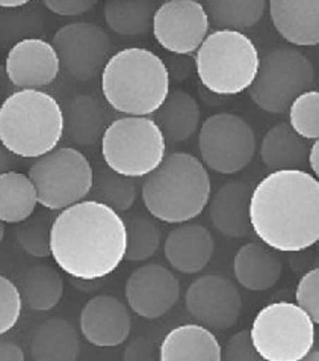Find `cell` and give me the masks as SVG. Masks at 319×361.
Returning a JSON list of instances; mask_svg holds the SVG:
<instances>
[{
	"label": "cell",
	"instance_id": "1",
	"mask_svg": "<svg viewBox=\"0 0 319 361\" xmlns=\"http://www.w3.org/2000/svg\"><path fill=\"white\" fill-rule=\"evenodd\" d=\"M126 222L97 200L61 210L50 228V256L73 279H106L126 256Z\"/></svg>",
	"mask_w": 319,
	"mask_h": 361
},
{
	"label": "cell",
	"instance_id": "2",
	"mask_svg": "<svg viewBox=\"0 0 319 361\" xmlns=\"http://www.w3.org/2000/svg\"><path fill=\"white\" fill-rule=\"evenodd\" d=\"M250 222L275 251L309 250L319 242V180L303 169L272 171L253 189Z\"/></svg>",
	"mask_w": 319,
	"mask_h": 361
},
{
	"label": "cell",
	"instance_id": "3",
	"mask_svg": "<svg viewBox=\"0 0 319 361\" xmlns=\"http://www.w3.org/2000/svg\"><path fill=\"white\" fill-rule=\"evenodd\" d=\"M210 190V177L200 159L189 153H171L145 176L143 201L153 218L167 224H183L201 215Z\"/></svg>",
	"mask_w": 319,
	"mask_h": 361
},
{
	"label": "cell",
	"instance_id": "4",
	"mask_svg": "<svg viewBox=\"0 0 319 361\" xmlns=\"http://www.w3.org/2000/svg\"><path fill=\"white\" fill-rule=\"evenodd\" d=\"M102 92L115 112L153 115L169 94L168 67L152 50L123 49L102 71Z\"/></svg>",
	"mask_w": 319,
	"mask_h": 361
},
{
	"label": "cell",
	"instance_id": "5",
	"mask_svg": "<svg viewBox=\"0 0 319 361\" xmlns=\"http://www.w3.org/2000/svg\"><path fill=\"white\" fill-rule=\"evenodd\" d=\"M64 133V109L42 90H17L0 106V141L17 157L47 154Z\"/></svg>",
	"mask_w": 319,
	"mask_h": 361
},
{
	"label": "cell",
	"instance_id": "6",
	"mask_svg": "<svg viewBox=\"0 0 319 361\" xmlns=\"http://www.w3.org/2000/svg\"><path fill=\"white\" fill-rule=\"evenodd\" d=\"M195 70L201 85L217 95L247 91L258 76L260 56L241 30L217 29L195 51Z\"/></svg>",
	"mask_w": 319,
	"mask_h": 361
},
{
	"label": "cell",
	"instance_id": "7",
	"mask_svg": "<svg viewBox=\"0 0 319 361\" xmlns=\"http://www.w3.org/2000/svg\"><path fill=\"white\" fill-rule=\"evenodd\" d=\"M167 140L153 118L126 115L112 121L102 137V156L115 173L140 178L161 165Z\"/></svg>",
	"mask_w": 319,
	"mask_h": 361
},
{
	"label": "cell",
	"instance_id": "8",
	"mask_svg": "<svg viewBox=\"0 0 319 361\" xmlns=\"http://www.w3.org/2000/svg\"><path fill=\"white\" fill-rule=\"evenodd\" d=\"M250 334L262 360L303 361L315 346L316 330L299 304L279 301L256 314Z\"/></svg>",
	"mask_w": 319,
	"mask_h": 361
},
{
	"label": "cell",
	"instance_id": "9",
	"mask_svg": "<svg viewBox=\"0 0 319 361\" xmlns=\"http://www.w3.org/2000/svg\"><path fill=\"white\" fill-rule=\"evenodd\" d=\"M40 206L46 210H64L91 194L94 169L82 152L73 147H56L37 157L29 169Z\"/></svg>",
	"mask_w": 319,
	"mask_h": 361
},
{
	"label": "cell",
	"instance_id": "10",
	"mask_svg": "<svg viewBox=\"0 0 319 361\" xmlns=\"http://www.w3.org/2000/svg\"><path fill=\"white\" fill-rule=\"evenodd\" d=\"M315 80L312 61L296 49L280 47L260 59L258 76L248 88L254 104L265 112L284 114Z\"/></svg>",
	"mask_w": 319,
	"mask_h": 361
},
{
	"label": "cell",
	"instance_id": "11",
	"mask_svg": "<svg viewBox=\"0 0 319 361\" xmlns=\"http://www.w3.org/2000/svg\"><path fill=\"white\" fill-rule=\"evenodd\" d=\"M198 148L209 169L231 176L251 164L256 153V135L242 116L219 112L201 124Z\"/></svg>",
	"mask_w": 319,
	"mask_h": 361
},
{
	"label": "cell",
	"instance_id": "12",
	"mask_svg": "<svg viewBox=\"0 0 319 361\" xmlns=\"http://www.w3.org/2000/svg\"><path fill=\"white\" fill-rule=\"evenodd\" d=\"M61 67L79 82H91L112 56V39L103 27L87 21L70 23L55 32L52 38Z\"/></svg>",
	"mask_w": 319,
	"mask_h": 361
},
{
	"label": "cell",
	"instance_id": "13",
	"mask_svg": "<svg viewBox=\"0 0 319 361\" xmlns=\"http://www.w3.org/2000/svg\"><path fill=\"white\" fill-rule=\"evenodd\" d=\"M210 21L198 0H167L156 9L153 37L159 46L179 56L193 55L209 35Z\"/></svg>",
	"mask_w": 319,
	"mask_h": 361
},
{
	"label": "cell",
	"instance_id": "14",
	"mask_svg": "<svg viewBox=\"0 0 319 361\" xmlns=\"http://www.w3.org/2000/svg\"><path fill=\"white\" fill-rule=\"evenodd\" d=\"M185 304L197 322L218 331L235 325L242 312L238 288L219 275H205L195 280L186 290Z\"/></svg>",
	"mask_w": 319,
	"mask_h": 361
},
{
	"label": "cell",
	"instance_id": "15",
	"mask_svg": "<svg viewBox=\"0 0 319 361\" xmlns=\"http://www.w3.org/2000/svg\"><path fill=\"white\" fill-rule=\"evenodd\" d=\"M180 283L161 264H145L135 269L126 283V300L132 312L144 319H157L179 302Z\"/></svg>",
	"mask_w": 319,
	"mask_h": 361
},
{
	"label": "cell",
	"instance_id": "16",
	"mask_svg": "<svg viewBox=\"0 0 319 361\" xmlns=\"http://www.w3.org/2000/svg\"><path fill=\"white\" fill-rule=\"evenodd\" d=\"M5 70L16 90H42L58 79L61 61L52 42L30 37L9 49Z\"/></svg>",
	"mask_w": 319,
	"mask_h": 361
},
{
	"label": "cell",
	"instance_id": "17",
	"mask_svg": "<svg viewBox=\"0 0 319 361\" xmlns=\"http://www.w3.org/2000/svg\"><path fill=\"white\" fill-rule=\"evenodd\" d=\"M132 319L127 307L115 296L97 295L80 313V331L97 348H115L129 338Z\"/></svg>",
	"mask_w": 319,
	"mask_h": 361
},
{
	"label": "cell",
	"instance_id": "18",
	"mask_svg": "<svg viewBox=\"0 0 319 361\" xmlns=\"http://www.w3.org/2000/svg\"><path fill=\"white\" fill-rule=\"evenodd\" d=\"M215 242L212 233L200 224L179 226L168 233L164 245L165 259L182 274H198L212 260Z\"/></svg>",
	"mask_w": 319,
	"mask_h": 361
},
{
	"label": "cell",
	"instance_id": "19",
	"mask_svg": "<svg viewBox=\"0 0 319 361\" xmlns=\"http://www.w3.org/2000/svg\"><path fill=\"white\" fill-rule=\"evenodd\" d=\"M270 16L284 41L299 47L319 46V0H270Z\"/></svg>",
	"mask_w": 319,
	"mask_h": 361
},
{
	"label": "cell",
	"instance_id": "20",
	"mask_svg": "<svg viewBox=\"0 0 319 361\" xmlns=\"http://www.w3.org/2000/svg\"><path fill=\"white\" fill-rule=\"evenodd\" d=\"M253 189L243 182L222 185L210 201V221L227 238H247L253 231L250 222V200Z\"/></svg>",
	"mask_w": 319,
	"mask_h": 361
},
{
	"label": "cell",
	"instance_id": "21",
	"mask_svg": "<svg viewBox=\"0 0 319 361\" xmlns=\"http://www.w3.org/2000/svg\"><path fill=\"white\" fill-rule=\"evenodd\" d=\"M233 272L242 288L251 292H267L279 283L283 262L267 243L248 242L236 252Z\"/></svg>",
	"mask_w": 319,
	"mask_h": 361
},
{
	"label": "cell",
	"instance_id": "22",
	"mask_svg": "<svg viewBox=\"0 0 319 361\" xmlns=\"http://www.w3.org/2000/svg\"><path fill=\"white\" fill-rule=\"evenodd\" d=\"M162 361H221L222 348L207 326L185 324L169 331L159 348Z\"/></svg>",
	"mask_w": 319,
	"mask_h": 361
},
{
	"label": "cell",
	"instance_id": "23",
	"mask_svg": "<svg viewBox=\"0 0 319 361\" xmlns=\"http://www.w3.org/2000/svg\"><path fill=\"white\" fill-rule=\"evenodd\" d=\"M309 141L296 133L289 123H279L267 132L260 144V157L271 171L303 169L309 164Z\"/></svg>",
	"mask_w": 319,
	"mask_h": 361
},
{
	"label": "cell",
	"instance_id": "24",
	"mask_svg": "<svg viewBox=\"0 0 319 361\" xmlns=\"http://www.w3.org/2000/svg\"><path fill=\"white\" fill-rule=\"evenodd\" d=\"M155 121L168 142H185L193 137L200 127V106L183 90L169 91L167 100L155 114Z\"/></svg>",
	"mask_w": 319,
	"mask_h": 361
},
{
	"label": "cell",
	"instance_id": "25",
	"mask_svg": "<svg viewBox=\"0 0 319 361\" xmlns=\"http://www.w3.org/2000/svg\"><path fill=\"white\" fill-rule=\"evenodd\" d=\"M108 114L103 104L92 95H78L68 102L64 111V130L70 140L82 147H91L102 141L108 129Z\"/></svg>",
	"mask_w": 319,
	"mask_h": 361
},
{
	"label": "cell",
	"instance_id": "26",
	"mask_svg": "<svg viewBox=\"0 0 319 361\" xmlns=\"http://www.w3.org/2000/svg\"><path fill=\"white\" fill-rule=\"evenodd\" d=\"M80 353V341L74 326L64 317H50L37 330L30 343L35 361H74Z\"/></svg>",
	"mask_w": 319,
	"mask_h": 361
},
{
	"label": "cell",
	"instance_id": "27",
	"mask_svg": "<svg viewBox=\"0 0 319 361\" xmlns=\"http://www.w3.org/2000/svg\"><path fill=\"white\" fill-rule=\"evenodd\" d=\"M37 189L29 176L18 171L0 174V221L20 224L35 214L38 206Z\"/></svg>",
	"mask_w": 319,
	"mask_h": 361
},
{
	"label": "cell",
	"instance_id": "28",
	"mask_svg": "<svg viewBox=\"0 0 319 361\" xmlns=\"http://www.w3.org/2000/svg\"><path fill=\"white\" fill-rule=\"evenodd\" d=\"M156 0H106L104 21L115 34L141 37L153 29Z\"/></svg>",
	"mask_w": 319,
	"mask_h": 361
},
{
	"label": "cell",
	"instance_id": "29",
	"mask_svg": "<svg viewBox=\"0 0 319 361\" xmlns=\"http://www.w3.org/2000/svg\"><path fill=\"white\" fill-rule=\"evenodd\" d=\"M209 21L218 29L247 30L262 20L267 0H205Z\"/></svg>",
	"mask_w": 319,
	"mask_h": 361
},
{
	"label": "cell",
	"instance_id": "30",
	"mask_svg": "<svg viewBox=\"0 0 319 361\" xmlns=\"http://www.w3.org/2000/svg\"><path fill=\"white\" fill-rule=\"evenodd\" d=\"M23 295L35 312H49L59 304L64 295L62 275L49 264H35L23 279Z\"/></svg>",
	"mask_w": 319,
	"mask_h": 361
},
{
	"label": "cell",
	"instance_id": "31",
	"mask_svg": "<svg viewBox=\"0 0 319 361\" xmlns=\"http://www.w3.org/2000/svg\"><path fill=\"white\" fill-rule=\"evenodd\" d=\"M91 192L95 200L109 206L115 212H127L135 204L138 188L132 177L115 173L109 166L99 168L94 173V185Z\"/></svg>",
	"mask_w": 319,
	"mask_h": 361
},
{
	"label": "cell",
	"instance_id": "32",
	"mask_svg": "<svg viewBox=\"0 0 319 361\" xmlns=\"http://www.w3.org/2000/svg\"><path fill=\"white\" fill-rule=\"evenodd\" d=\"M126 222L127 248L124 260L143 262L153 257L161 245V230L145 215L131 216Z\"/></svg>",
	"mask_w": 319,
	"mask_h": 361
},
{
	"label": "cell",
	"instance_id": "33",
	"mask_svg": "<svg viewBox=\"0 0 319 361\" xmlns=\"http://www.w3.org/2000/svg\"><path fill=\"white\" fill-rule=\"evenodd\" d=\"M52 222L53 221L49 214L38 212V214L17 224L14 230V238L21 250L37 259L49 257Z\"/></svg>",
	"mask_w": 319,
	"mask_h": 361
},
{
	"label": "cell",
	"instance_id": "34",
	"mask_svg": "<svg viewBox=\"0 0 319 361\" xmlns=\"http://www.w3.org/2000/svg\"><path fill=\"white\" fill-rule=\"evenodd\" d=\"M289 124L307 141L319 137V91H306L289 106Z\"/></svg>",
	"mask_w": 319,
	"mask_h": 361
},
{
	"label": "cell",
	"instance_id": "35",
	"mask_svg": "<svg viewBox=\"0 0 319 361\" xmlns=\"http://www.w3.org/2000/svg\"><path fill=\"white\" fill-rule=\"evenodd\" d=\"M21 293L9 279L0 275V336L17 325L21 314Z\"/></svg>",
	"mask_w": 319,
	"mask_h": 361
},
{
	"label": "cell",
	"instance_id": "36",
	"mask_svg": "<svg viewBox=\"0 0 319 361\" xmlns=\"http://www.w3.org/2000/svg\"><path fill=\"white\" fill-rule=\"evenodd\" d=\"M295 300L301 309L319 325V268L306 272L295 290Z\"/></svg>",
	"mask_w": 319,
	"mask_h": 361
},
{
	"label": "cell",
	"instance_id": "37",
	"mask_svg": "<svg viewBox=\"0 0 319 361\" xmlns=\"http://www.w3.org/2000/svg\"><path fill=\"white\" fill-rule=\"evenodd\" d=\"M222 360L226 361H260L262 357L254 348L250 331L242 330L233 334L226 348L222 349Z\"/></svg>",
	"mask_w": 319,
	"mask_h": 361
},
{
	"label": "cell",
	"instance_id": "38",
	"mask_svg": "<svg viewBox=\"0 0 319 361\" xmlns=\"http://www.w3.org/2000/svg\"><path fill=\"white\" fill-rule=\"evenodd\" d=\"M50 13L62 17H74L88 13L99 0H42Z\"/></svg>",
	"mask_w": 319,
	"mask_h": 361
},
{
	"label": "cell",
	"instance_id": "39",
	"mask_svg": "<svg viewBox=\"0 0 319 361\" xmlns=\"http://www.w3.org/2000/svg\"><path fill=\"white\" fill-rule=\"evenodd\" d=\"M155 353L156 348L152 341H148L145 337H138L127 345L123 358L126 361H150L156 358Z\"/></svg>",
	"mask_w": 319,
	"mask_h": 361
},
{
	"label": "cell",
	"instance_id": "40",
	"mask_svg": "<svg viewBox=\"0 0 319 361\" xmlns=\"http://www.w3.org/2000/svg\"><path fill=\"white\" fill-rule=\"evenodd\" d=\"M25 353L18 345L0 338V361H23Z\"/></svg>",
	"mask_w": 319,
	"mask_h": 361
},
{
	"label": "cell",
	"instance_id": "41",
	"mask_svg": "<svg viewBox=\"0 0 319 361\" xmlns=\"http://www.w3.org/2000/svg\"><path fill=\"white\" fill-rule=\"evenodd\" d=\"M104 283V279H95V280H82V279H73L71 277V284L80 292L85 293H91L94 290H99Z\"/></svg>",
	"mask_w": 319,
	"mask_h": 361
},
{
	"label": "cell",
	"instance_id": "42",
	"mask_svg": "<svg viewBox=\"0 0 319 361\" xmlns=\"http://www.w3.org/2000/svg\"><path fill=\"white\" fill-rule=\"evenodd\" d=\"M16 157L13 153H11L8 148L0 141V174H4L6 171H11L13 166L16 165Z\"/></svg>",
	"mask_w": 319,
	"mask_h": 361
},
{
	"label": "cell",
	"instance_id": "43",
	"mask_svg": "<svg viewBox=\"0 0 319 361\" xmlns=\"http://www.w3.org/2000/svg\"><path fill=\"white\" fill-rule=\"evenodd\" d=\"M309 166L312 169V173L315 174V177L319 180V137L311 145Z\"/></svg>",
	"mask_w": 319,
	"mask_h": 361
},
{
	"label": "cell",
	"instance_id": "44",
	"mask_svg": "<svg viewBox=\"0 0 319 361\" xmlns=\"http://www.w3.org/2000/svg\"><path fill=\"white\" fill-rule=\"evenodd\" d=\"M30 2V0H0V8H6V9H14V8H21Z\"/></svg>",
	"mask_w": 319,
	"mask_h": 361
},
{
	"label": "cell",
	"instance_id": "45",
	"mask_svg": "<svg viewBox=\"0 0 319 361\" xmlns=\"http://www.w3.org/2000/svg\"><path fill=\"white\" fill-rule=\"evenodd\" d=\"M304 361H319V348L313 346L309 353L306 354Z\"/></svg>",
	"mask_w": 319,
	"mask_h": 361
},
{
	"label": "cell",
	"instance_id": "46",
	"mask_svg": "<svg viewBox=\"0 0 319 361\" xmlns=\"http://www.w3.org/2000/svg\"><path fill=\"white\" fill-rule=\"evenodd\" d=\"M4 236H5V226H4V222L0 221V243H2Z\"/></svg>",
	"mask_w": 319,
	"mask_h": 361
},
{
	"label": "cell",
	"instance_id": "47",
	"mask_svg": "<svg viewBox=\"0 0 319 361\" xmlns=\"http://www.w3.org/2000/svg\"><path fill=\"white\" fill-rule=\"evenodd\" d=\"M315 345L319 348V334H318V337H315Z\"/></svg>",
	"mask_w": 319,
	"mask_h": 361
}]
</instances>
